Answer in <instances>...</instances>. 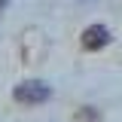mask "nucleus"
<instances>
[{
	"label": "nucleus",
	"mask_w": 122,
	"mask_h": 122,
	"mask_svg": "<svg viewBox=\"0 0 122 122\" xmlns=\"http://www.w3.org/2000/svg\"><path fill=\"white\" fill-rule=\"evenodd\" d=\"M49 95H52V89L46 86V82H40V79H28V82H21V86H15L12 98L18 101V104H43V101H49Z\"/></svg>",
	"instance_id": "1"
},
{
	"label": "nucleus",
	"mask_w": 122,
	"mask_h": 122,
	"mask_svg": "<svg viewBox=\"0 0 122 122\" xmlns=\"http://www.w3.org/2000/svg\"><path fill=\"white\" fill-rule=\"evenodd\" d=\"M6 3H9V0H0V15H3V9H6Z\"/></svg>",
	"instance_id": "3"
},
{
	"label": "nucleus",
	"mask_w": 122,
	"mask_h": 122,
	"mask_svg": "<svg viewBox=\"0 0 122 122\" xmlns=\"http://www.w3.org/2000/svg\"><path fill=\"white\" fill-rule=\"evenodd\" d=\"M110 43V30L104 28V25H89V28L82 30V46L86 49H104V46Z\"/></svg>",
	"instance_id": "2"
}]
</instances>
